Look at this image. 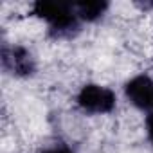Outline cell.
<instances>
[{
	"instance_id": "6",
	"label": "cell",
	"mask_w": 153,
	"mask_h": 153,
	"mask_svg": "<svg viewBox=\"0 0 153 153\" xmlns=\"http://www.w3.org/2000/svg\"><path fill=\"white\" fill-rule=\"evenodd\" d=\"M42 153H74V151L68 146H65V144H54V146L45 148Z\"/></svg>"
},
{
	"instance_id": "1",
	"label": "cell",
	"mask_w": 153,
	"mask_h": 153,
	"mask_svg": "<svg viewBox=\"0 0 153 153\" xmlns=\"http://www.w3.org/2000/svg\"><path fill=\"white\" fill-rule=\"evenodd\" d=\"M33 13L45 20L49 34L54 38H70L79 31V16L72 2H54V0H38L33 6Z\"/></svg>"
},
{
	"instance_id": "4",
	"label": "cell",
	"mask_w": 153,
	"mask_h": 153,
	"mask_svg": "<svg viewBox=\"0 0 153 153\" xmlns=\"http://www.w3.org/2000/svg\"><path fill=\"white\" fill-rule=\"evenodd\" d=\"M126 99L139 110L153 112V79L149 76H135L124 85Z\"/></svg>"
},
{
	"instance_id": "7",
	"label": "cell",
	"mask_w": 153,
	"mask_h": 153,
	"mask_svg": "<svg viewBox=\"0 0 153 153\" xmlns=\"http://www.w3.org/2000/svg\"><path fill=\"white\" fill-rule=\"evenodd\" d=\"M146 133H148L149 142L153 144V112H149L146 117Z\"/></svg>"
},
{
	"instance_id": "3",
	"label": "cell",
	"mask_w": 153,
	"mask_h": 153,
	"mask_svg": "<svg viewBox=\"0 0 153 153\" xmlns=\"http://www.w3.org/2000/svg\"><path fill=\"white\" fill-rule=\"evenodd\" d=\"M2 65L4 68L18 78H29L36 70L33 54L22 45H4L2 47Z\"/></svg>"
},
{
	"instance_id": "2",
	"label": "cell",
	"mask_w": 153,
	"mask_h": 153,
	"mask_svg": "<svg viewBox=\"0 0 153 153\" xmlns=\"http://www.w3.org/2000/svg\"><path fill=\"white\" fill-rule=\"evenodd\" d=\"M78 106L87 114H110L115 108V94L101 85L88 83L78 94Z\"/></svg>"
},
{
	"instance_id": "5",
	"label": "cell",
	"mask_w": 153,
	"mask_h": 153,
	"mask_svg": "<svg viewBox=\"0 0 153 153\" xmlns=\"http://www.w3.org/2000/svg\"><path fill=\"white\" fill-rule=\"evenodd\" d=\"M74 7L81 22H96L108 9V2H74Z\"/></svg>"
}]
</instances>
